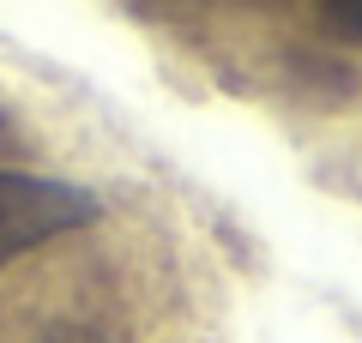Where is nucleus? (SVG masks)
<instances>
[{"label": "nucleus", "instance_id": "3", "mask_svg": "<svg viewBox=\"0 0 362 343\" xmlns=\"http://www.w3.org/2000/svg\"><path fill=\"white\" fill-rule=\"evenodd\" d=\"M320 13L332 18L344 37H362V0H320Z\"/></svg>", "mask_w": 362, "mask_h": 343}, {"label": "nucleus", "instance_id": "2", "mask_svg": "<svg viewBox=\"0 0 362 343\" xmlns=\"http://www.w3.org/2000/svg\"><path fill=\"white\" fill-rule=\"evenodd\" d=\"M30 343H109V337L97 325H85V319H54V325H42Z\"/></svg>", "mask_w": 362, "mask_h": 343}, {"label": "nucleus", "instance_id": "1", "mask_svg": "<svg viewBox=\"0 0 362 343\" xmlns=\"http://www.w3.org/2000/svg\"><path fill=\"white\" fill-rule=\"evenodd\" d=\"M97 193L73 187V181L54 175H30V169H0V271L13 259L37 253L54 235H73V229L97 223Z\"/></svg>", "mask_w": 362, "mask_h": 343}]
</instances>
